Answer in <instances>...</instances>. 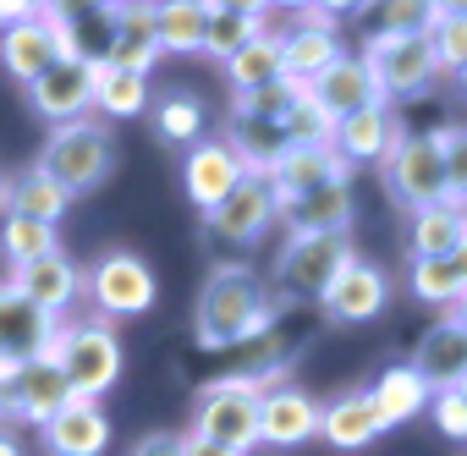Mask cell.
<instances>
[{
	"label": "cell",
	"instance_id": "5bb4252c",
	"mask_svg": "<svg viewBox=\"0 0 467 456\" xmlns=\"http://www.w3.org/2000/svg\"><path fill=\"white\" fill-rule=\"evenodd\" d=\"M341 56H347V50H341V39H336V23L319 17V12H314L308 23H297V28L281 34V72H286V83H297V88H308L314 78H325Z\"/></svg>",
	"mask_w": 467,
	"mask_h": 456
},
{
	"label": "cell",
	"instance_id": "f546056e",
	"mask_svg": "<svg viewBox=\"0 0 467 456\" xmlns=\"http://www.w3.org/2000/svg\"><path fill=\"white\" fill-rule=\"evenodd\" d=\"M0 203H6V214H23V220H39V225H56L61 214H67V192L34 165V171H23L17 181H0Z\"/></svg>",
	"mask_w": 467,
	"mask_h": 456
},
{
	"label": "cell",
	"instance_id": "f1b7e54d",
	"mask_svg": "<svg viewBox=\"0 0 467 456\" xmlns=\"http://www.w3.org/2000/svg\"><path fill=\"white\" fill-rule=\"evenodd\" d=\"M467 237V209H451V203H429L412 214V232H407V248L412 259H451Z\"/></svg>",
	"mask_w": 467,
	"mask_h": 456
},
{
	"label": "cell",
	"instance_id": "7402d4cb",
	"mask_svg": "<svg viewBox=\"0 0 467 456\" xmlns=\"http://www.w3.org/2000/svg\"><path fill=\"white\" fill-rule=\"evenodd\" d=\"M412 368L429 379V390H456L467 379V330L451 314L440 325H429V336L412 352Z\"/></svg>",
	"mask_w": 467,
	"mask_h": 456
},
{
	"label": "cell",
	"instance_id": "4316f807",
	"mask_svg": "<svg viewBox=\"0 0 467 456\" xmlns=\"http://www.w3.org/2000/svg\"><path fill=\"white\" fill-rule=\"evenodd\" d=\"M154 56H160V39H154V6H116V34H110V56H105V67L149 78Z\"/></svg>",
	"mask_w": 467,
	"mask_h": 456
},
{
	"label": "cell",
	"instance_id": "8d00e7d4",
	"mask_svg": "<svg viewBox=\"0 0 467 456\" xmlns=\"http://www.w3.org/2000/svg\"><path fill=\"white\" fill-rule=\"evenodd\" d=\"M429 50H434V67L451 78L467 67V6H440V17L429 28Z\"/></svg>",
	"mask_w": 467,
	"mask_h": 456
},
{
	"label": "cell",
	"instance_id": "7c38bea8",
	"mask_svg": "<svg viewBox=\"0 0 467 456\" xmlns=\"http://www.w3.org/2000/svg\"><path fill=\"white\" fill-rule=\"evenodd\" d=\"M67 401H72V385H67V374H61L50 358L17 368L6 385H0V412H6V418H23V423H39V429H45Z\"/></svg>",
	"mask_w": 467,
	"mask_h": 456
},
{
	"label": "cell",
	"instance_id": "8fae6325",
	"mask_svg": "<svg viewBox=\"0 0 467 456\" xmlns=\"http://www.w3.org/2000/svg\"><path fill=\"white\" fill-rule=\"evenodd\" d=\"M265 181H270L275 209H281V203H292V198H303V192H314V187L352 181V171H347V160L336 154V143H292V149L265 171Z\"/></svg>",
	"mask_w": 467,
	"mask_h": 456
},
{
	"label": "cell",
	"instance_id": "d6a6232c",
	"mask_svg": "<svg viewBox=\"0 0 467 456\" xmlns=\"http://www.w3.org/2000/svg\"><path fill=\"white\" fill-rule=\"evenodd\" d=\"M203 23H209V6H198V0H171V6H154L160 56H165V50H176V56L203 50Z\"/></svg>",
	"mask_w": 467,
	"mask_h": 456
},
{
	"label": "cell",
	"instance_id": "7dc6e473",
	"mask_svg": "<svg viewBox=\"0 0 467 456\" xmlns=\"http://www.w3.org/2000/svg\"><path fill=\"white\" fill-rule=\"evenodd\" d=\"M451 319H456V325H462V330H467V292H462V297H456V308H451Z\"/></svg>",
	"mask_w": 467,
	"mask_h": 456
},
{
	"label": "cell",
	"instance_id": "d6986e66",
	"mask_svg": "<svg viewBox=\"0 0 467 456\" xmlns=\"http://www.w3.org/2000/svg\"><path fill=\"white\" fill-rule=\"evenodd\" d=\"M12 286L34 303V308H45L50 319H61L78 297H83V275H78V264L56 248V254H45V259H34V264H23V270H12Z\"/></svg>",
	"mask_w": 467,
	"mask_h": 456
},
{
	"label": "cell",
	"instance_id": "9c48e42d",
	"mask_svg": "<svg viewBox=\"0 0 467 456\" xmlns=\"http://www.w3.org/2000/svg\"><path fill=\"white\" fill-rule=\"evenodd\" d=\"M83 292H88V303L99 308V319H132V314H149V308H154V270H149L138 254L110 248V254L88 270Z\"/></svg>",
	"mask_w": 467,
	"mask_h": 456
},
{
	"label": "cell",
	"instance_id": "7a4b0ae2",
	"mask_svg": "<svg viewBox=\"0 0 467 456\" xmlns=\"http://www.w3.org/2000/svg\"><path fill=\"white\" fill-rule=\"evenodd\" d=\"M39 171H45L67 198L105 187L110 171H116V138H110V127H99V121H88V116L56 127L50 143H45V154H39Z\"/></svg>",
	"mask_w": 467,
	"mask_h": 456
},
{
	"label": "cell",
	"instance_id": "5b68a950",
	"mask_svg": "<svg viewBox=\"0 0 467 456\" xmlns=\"http://www.w3.org/2000/svg\"><path fill=\"white\" fill-rule=\"evenodd\" d=\"M385 165V187L390 198L418 214L429 203H445V154H440V132H401L396 149L379 160Z\"/></svg>",
	"mask_w": 467,
	"mask_h": 456
},
{
	"label": "cell",
	"instance_id": "d590c367",
	"mask_svg": "<svg viewBox=\"0 0 467 456\" xmlns=\"http://www.w3.org/2000/svg\"><path fill=\"white\" fill-rule=\"evenodd\" d=\"M94 110H105V116H138V110H149V78H138V72H116V67H99Z\"/></svg>",
	"mask_w": 467,
	"mask_h": 456
},
{
	"label": "cell",
	"instance_id": "1f68e13d",
	"mask_svg": "<svg viewBox=\"0 0 467 456\" xmlns=\"http://www.w3.org/2000/svg\"><path fill=\"white\" fill-rule=\"evenodd\" d=\"M265 6H209V23H203V50L209 56H220V61H231L248 39H259L265 34Z\"/></svg>",
	"mask_w": 467,
	"mask_h": 456
},
{
	"label": "cell",
	"instance_id": "cb8c5ba5",
	"mask_svg": "<svg viewBox=\"0 0 467 456\" xmlns=\"http://www.w3.org/2000/svg\"><path fill=\"white\" fill-rule=\"evenodd\" d=\"M368 401H374L379 429H396V423H407V418L429 412L434 390H429V379H423L412 363H396V368H385V374L368 385Z\"/></svg>",
	"mask_w": 467,
	"mask_h": 456
},
{
	"label": "cell",
	"instance_id": "3957f363",
	"mask_svg": "<svg viewBox=\"0 0 467 456\" xmlns=\"http://www.w3.org/2000/svg\"><path fill=\"white\" fill-rule=\"evenodd\" d=\"M50 363L67 374L72 396L83 401H99L116 379H121V341L105 319H83V325H61L56 347H50Z\"/></svg>",
	"mask_w": 467,
	"mask_h": 456
},
{
	"label": "cell",
	"instance_id": "484cf974",
	"mask_svg": "<svg viewBox=\"0 0 467 456\" xmlns=\"http://www.w3.org/2000/svg\"><path fill=\"white\" fill-rule=\"evenodd\" d=\"M225 149L243 160V171H248V176H265V171L292 149V138H286V127H281V121H259V116H248V110H231Z\"/></svg>",
	"mask_w": 467,
	"mask_h": 456
},
{
	"label": "cell",
	"instance_id": "8992f818",
	"mask_svg": "<svg viewBox=\"0 0 467 456\" xmlns=\"http://www.w3.org/2000/svg\"><path fill=\"white\" fill-rule=\"evenodd\" d=\"M352 237L347 232H308V237H286V248L275 254V281L286 297H325L330 281L352 264Z\"/></svg>",
	"mask_w": 467,
	"mask_h": 456
},
{
	"label": "cell",
	"instance_id": "f6af8a7d",
	"mask_svg": "<svg viewBox=\"0 0 467 456\" xmlns=\"http://www.w3.org/2000/svg\"><path fill=\"white\" fill-rule=\"evenodd\" d=\"M45 6H28V0H0V34L6 28H17V23H28V17H39Z\"/></svg>",
	"mask_w": 467,
	"mask_h": 456
},
{
	"label": "cell",
	"instance_id": "e0dca14e",
	"mask_svg": "<svg viewBox=\"0 0 467 456\" xmlns=\"http://www.w3.org/2000/svg\"><path fill=\"white\" fill-rule=\"evenodd\" d=\"M314 434H319V401H314L308 390L275 385V390L259 396V445L292 451V445H303V440H314Z\"/></svg>",
	"mask_w": 467,
	"mask_h": 456
},
{
	"label": "cell",
	"instance_id": "d4e9b609",
	"mask_svg": "<svg viewBox=\"0 0 467 456\" xmlns=\"http://www.w3.org/2000/svg\"><path fill=\"white\" fill-rule=\"evenodd\" d=\"M281 220L292 225V237H308V232H347V225H352V181H330V187H314V192L281 203Z\"/></svg>",
	"mask_w": 467,
	"mask_h": 456
},
{
	"label": "cell",
	"instance_id": "9a60e30c",
	"mask_svg": "<svg viewBox=\"0 0 467 456\" xmlns=\"http://www.w3.org/2000/svg\"><path fill=\"white\" fill-rule=\"evenodd\" d=\"M248 171H243V160L225 149V138H198L192 149H187V160H182V187H187V198L209 214L231 187H237Z\"/></svg>",
	"mask_w": 467,
	"mask_h": 456
},
{
	"label": "cell",
	"instance_id": "6da1fadb",
	"mask_svg": "<svg viewBox=\"0 0 467 456\" xmlns=\"http://www.w3.org/2000/svg\"><path fill=\"white\" fill-rule=\"evenodd\" d=\"M192 330H198V347H209V352H231L243 341L270 336L275 330V303H270L259 270H248V264L209 270V281L198 292V308H192Z\"/></svg>",
	"mask_w": 467,
	"mask_h": 456
},
{
	"label": "cell",
	"instance_id": "603a6c76",
	"mask_svg": "<svg viewBox=\"0 0 467 456\" xmlns=\"http://www.w3.org/2000/svg\"><path fill=\"white\" fill-rule=\"evenodd\" d=\"M396 138H401V127H396V116H390V105H374V110H358V116H347V121H336V154L347 160V171L352 165H368V160H385L390 149H396Z\"/></svg>",
	"mask_w": 467,
	"mask_h": 456
},
{
	"label": "cell",
	"instance_id": "74e56055",
	"mask_svg": "<svg viewBox=\"0 0 467 456\" xmlns=\"http://www.w3.org/2000/svg\"><path fill=\"white\" fill-rule=\"evenodd\" d=\"M154 132L165 138V143H198L203 138V105L192 99V94H165L160 105H154Z\"/></svg>",
	"mask_w": 467,
	"mask_h": 456
},
{
	"label": "cell",
	"instance_id": "7bdbcfd3",
	"mask_svg": "<svg viewBox=\"0 0 467 456\" xmlns=\"http://www.w3.org/2000/svg\"><path fill=\"white\" fill-rule=\"evenodd\" d=\"M429 412H434L440 434H451V440H467V396H462V390H434Z\"/></svg>",
	"mask_w": 467,
	"mask_h": 456
},
{
	"label": "cell",
	"instance_id": "52a82bcc",
	"mask_svg": "<svg viewBox=\"0 0 467 456\" xmlns=\"http://www.w3.org/2000/svg\"><path fill=\"white\" fill-rule=\"evenodd\" d=\"M363 67L379 83V99H412L434 83V50L429 34H368L363 45Z\"/></svg>",
	"mask_w": 467,
	"mask_h": 456
},
{
	"label": "cell",
	"instance_id": "ac0fdd59",
	"mask_svg": "<svg viewBox=\"0 0 467 456\" xmlns=\"http://www.w3.org/2000/svg\"><path fill=\"white\" fill-rule=\"evenodd\" d=\"M308 94L319 99V110H325L330 121H347V116H358V110L385 105V99H379L374 72L363 67V56H341L325 78H314V83H308Z\"/></svg>",
	"mask_w": 467,
	"mask_h": 456
},
{
	"label": "cell",
	"instance_id": "b9f144b4",
	"mask_svg": "<svg viewBox=\"0 0 467 456\" xmlns=\"http://www.w3.org/2000/svg\"><path fill=\"white\" fill-rule=\"evenodd\" d=\"M297 94H303V88L281 78V83H270V88H259V94H243V99H237V110L259 116V121H286V110L297 105Z\"/></svg>",
	"mask_w": 467,
	"mask_h": 456
},
{
	"label": "cell",
	"instance_id": "681fc988",
	"mask_svg": "<svg viewBox=\"0 0 467 456\" xmlns=\"http://www.w3.org/2000/svg\"><path fill=\"white\" fill-rule=\"evenodd\" d=\"M451 259H456V270H462V281H467V237H462V248H456Z\"/></svg>",
	"mask_w": 467,
	"mask_h": 456
},
{
	"label": "cell",
	"instance_id": "ee69618b",
	"mask_svg": "<svg viewBox=\"0 0 467 456\" xmlns=\"http://www.w3.org/2000/svg\"><path fill=\"white\" fill-rule=\"evenodd\" d=\"M132 456H182V434L154 429V434H143V440L132 445Z\"/></svg>",
	"mask_w": 467,
	"mask_h": 456
},
{
	"label": "cell",
	"instance_id": "4fadbf2b",
	"mask_svg": "<svg viewBox=\"0 0 467 456\" xmlns=\"http://www.w3.org/2000/svg\"><path fill=\"white\" fill-rule=\"evenodd\" d=\"M94 83H99V67L88 61H56L39 83H28V99L45 121L67 127V121H83L94 110Z\"/></svg>",
	"mask_w": 467,
	"mask_h": 456
},
{
	"label": "cell",
	"instance_id": "4dcf8cb0",
	"mask_svg": "<svg viewBox=\"0 0 467 456\" xmlns=\"http://www.w3.org/2000/svg\"><path fill=\"white\" fill-rule=\"evenodd\" d=\"M281 78H286L281 72V34H259V39H248L237 56L225 61V83L237 88V99L243 94H259V88H270Z\"/></svg>",
	"mask_w": 467,
	"mask_h": 456
},
{
	"label": "cell",
	"instance_id": "c3c4849f",
	"mask_svg": "<svg viewBox=\"0 0 467 456\" xmlns=\"http://www.w3.org/2000/svg\"><path fill=\"white\" fill-rule=\"evenodd\" d=\"M0 456H23V445H17L12 434H0Z\"/></svg>",
	"mask_w": 467,
	"mask_h": 456
},
{
	"label": "cell",
	"instance_id": "277c9868",
	"mask_svg": "<svg viewBox=\"0 0 467 456\" xmlns=\"http://www.w3.org/2000/svg\"><path fill=\"white\" fill-rule=\"evenodd\" d=\"M259 385H243V379H214L198 390V407H192V434L220 445V451H237L248 456L259 445Z\"/></svg>",
	"mask_w": 467,
	"mask_h": 456
},
{
	"label": "cell",
	"instance_id": "ab89813d",
	"mask_svg": "<svg viewBox=\"0 0 467 456\" xmlns=\"http://www.w3.org/2000/svg\"><path fill=\"white\" fill-rule=\"evenodd\" d=\"M281 127H286V138H292V143H330V138H336V121L319 110V99H314L308 88L297 94V105L286 110V121H281Z\"/></svg>",
	"mask_w": 467,
	"mask_h": 456
},
{
	"label": "cell",
	"instance_id": "e575fe53",
	"mask_svg": "<svg viewBox=\"0 0 467 456\" xmlns=\"http://www.w3.org/2000/svg\"><path fill=\"white\" fill-rule=\"evenodd\" d=\"M0 254H6L12 270L56 254V225H39V220H23V214H6L0 220Z\"/></svg>",
	"mask_w": 467,
	"mask_h": 456
},
{
	"label": "cell",
	"instance_id": "836d02e7",
	"mask_svg": "<svg viewBox=\"0 0 467 456\" xmlns=\"http://www.w3.org/2000/svg\"><path fill=\"white\" fill-rule=\"evenodd\" d=\"M407 286H412V297H418V303H434V308H456V297L467 292V281H462L456 259H412Z\"/></svg>",
	"mask_w": 467,
	"mask_h": 456
},
{
	"label": "cell",
	"instance_id": "bcb514c9",
	"mask_svg": "<svg viewBox=\"0 0 467 456\" xmlns=\"http://www.w3.org/2000/svg\"><path fill=\"white\" fill-rule=\"evenodd\" d=\"M182 456H237V451H220V445H209L198 434H182Z\"/></svg>",
	"mask_w": 467,
	"mask_h": 456
},
{
	"label": "cell",
	"instance_id": "ffe728a7",
	"mask_svg": "<svg viewBox=\"0 0 467 456\" xmlns=\"http://www.w3.org/2000/svg\"><path fill=\"white\" fill-rule=\"evenodd\" d=\"M0 61H6V72H12L17 83H39V78L61 61L56 17H50V12H39V17H28V23L6 28V34H0Z\"/></svg>",
	"mask_w": 467,
	"mask_h": 456
},
{
	"label": "cell",
	"instance_id": "60d3db41",
	"mask_svg": "<svg viewBox=\"0 0 467 456\" xmlns=\"http://www.w3.org/2000/svg\"><path fill=\"white\" fill-rule=\"evenodd\" d=\"M440 154H445V203L467 209V127H445Z\"/></svg>",
	"mask_w": 467,
	"mask_h": 456
},
{
	"label": "cell",
	"instance_id": "2e32d148",
	"mask_svg": "<svg viewBox=\"0 0 467 456\" xmlns=\"http://www.w3.org/2000/svg\"><path fill=\"white\" fill-rule=\"evenodd\" d=\"M385 303H390V281H385V270H374V264H363V259H352V264L330 281V292L319 297V308H325L336 325L379 319Z\"/></svg>",
	"mask_w": 467,
	"mask_h": 456
},
{
	"label": "cell",
	"instance_id": "30bf717a",
	"mask_svg": "<svg viewBox=\"0 0 467 456\" xmlns=\"http://www.w3.org/2000/svg\"><path fill=\"white\" fill-rule=\"evenodd\" d=\"M209 232L220 237V243H237V248H248V243H259L270 225L281 220V209H275V192H270V181L265 176H243L237 187H231L209 214Z\"/></svg>",
	"mask_w": 467,
	"mask_h": 456
},
{
	"label": "cell",
	"instance_id": "ba28073f",
	"mask_svg": "<svg viewBox=\"0 0 467 456\" xmlns=\"http://www.w3.org/2000/svg\"><path fill=\"white\" fill-rule=\"evenodd\" d=\"M61 336V319H50L45 308H34L12 281H0V385H6L17 368L50 358Z\"/></svg>",
	"mask_w": 467,
	"mask_h": 456
},
{
	"label": "cell",
	"instance_id": "f35d334b",
	"mask_svg": "<svg viewBox=\"0 0 467 456\" xmlns=\"http://www.w3.org/2000/svg\"><path fill=\"white\" fill-rule=\"evenodd\" d=\"M440 17L434 0H401V6H368V34H429Z\"/></svg>",
	"mask_w": 467,
	"mask_h": 456
},
{
	"label": "cell",
	"instance_id": "83f0119b",
	"mask_svg": "<svg viewBox=\"0 0 467 456\" xmlns=\"http://www.w3.org/2000/svg\"><path fill=\"white\" fill-rule=\"evenodd\" d=\"M319 434H325L336 451H363V445H374L385 429H379V418H374L368 390H347V396H336L330 407H319Z\"/></svg>",
	"mask_w": 467,
	"mask_h": 456
},
{
	"label": "cell",
	"instance_id": "f907efd6",
	"mask_svg": "<svg viewBox=\"0 0 467 456\" xmlns=\"http://www.w3.org/2000/svg\"><path fill=\"white\" fill-rule=\"evenodd\" d=\"M456 88H462V94H467V67H462V72H456Z\"/></svg>",
	"mask_w": 467,
	"mask_h": 456
},
{
	"label": "cell",
	"instance_id": "44dd1931",
	"mask_svg": "<svg viewBox=\"0 0 467 456\" xmlns=\"http://www.w3.org/2000/svg\"><path fill=\"white\" fill-rule=\"evenodd\" d=\"M45 445L50 456H99L110 445V418L99 412V401L72 396L50 423H45Z\"/></svg>",
	"mask_w": 467,
	"mask_h": 456
}]
</instances>
